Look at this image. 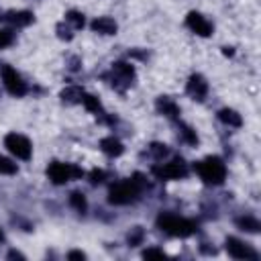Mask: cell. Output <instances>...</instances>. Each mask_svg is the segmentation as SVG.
<instances>
[{
	"instance_id": "6da1fadb",
	"label": "cell",
	"mask_w": 261,
	"mask_h": 261,
	"mask_svg": "<svg viewBox=\"0 0 261 261\" xmlns=\"http://www.w3.org/2000/svg\"><path fill=\"white\" fill-rule=\"evenodd\" d=\"M147 190V179L143 173H133L128 179H120L110 186L108 190V204L112 206H128L143 198V192Z\"/></svg>"
},
{
	"instance_id": "277c9868",
	"label": "cell",
	"mask_w": 261,
	"mask_h": 261,
	"mask_svg": "<svg viewBox=\"0 0 261 261\" xmlns=\"http://www.w3.org/2000/svg\"><path fill=\"white\" fill-rule=\"evenodd\" d=\"M102 80H106V84L110 88H114L118 94H124L128 88H133V84L137 80V71L128 61H114L110 71H106L102 75Z\"/></svg>"
},
{
	"instance_id": "cb8c5ba5",
	"label": "cell",
	"mask_w": 261,
	"mask_h": 261,
	"mask_svg": "<svg viewBox=\"0 0 261 261\" xmlns=\"http://www.w3.org/2000/svg\"><path fill=\"white\" fill-rule=\"evenodd\" d=\"M143 241H145V228L143 226H133L126 232V245L128 247H139V245H143Z\"/></svg>"
},
{
	"instance_id": "e0dca14e",
	"label": "cell",
	"mask_w": 261,
	"mask_h": 261,
	"mask_svg": "<svg viewBox=\"0 0 261 261\" xmlns=\"http://www.w3.org/2000/svg\"><path fill=\"white\" fill-rule=\"evenodd\" d=\"M216 118H218L222 124L230 126V128H241V126H243V116H241L237 110H232V108H220V110L216 112Z\"/></svg>"
},
{
	"instance_id": "5b68a950",
	"label": "cell",
	"mask_w": 261,
	"mask_h": 261,
	"mask_svg": "<svg viewBox=\"0 0 261 261\" xmlns=\"http://www.w3.org/2000/svg\"><path fill=\"white\" fill-rule=\"evenodd\" d=\"M45 175L47 179L53 184V186H65L67 181H73V179H82L84 177V169L75 163H65V161H51L45 169Z\"/></svg>"
},
{
	"instance_id": "1f68e13d",
	"label": "cell",
	"mask_w": 261,
	"mask_h": 261,
	"mask_svg": "<svg viewBox=\"0 0 261 261\" xmlns=\"http://www.w3.org/2000/svg\"><path fill=\"white\" fill-rule=\"evenodd\" d=\"M65 257H67V259H69V261H73V259H86V257H88V255H86V253H84V251H69V253H67V255H65Z\"/></svg>"
},
{
	"instance_id": "9a60e30c",
	"label": "cell",
	"mask_w": 261,
	"mask_h": 261,
	"mask_svg": "<svg viewBox=\"0 0 261 261\" xmlns=\"http://www.w3.org/2000/svg\"><path fill=\"white\" fill-rule=\"evenodd\" d=\"M90 29L98 35H116L118 31V24L114 18L110 16H96L92 22H90Z\"/></svg>"
},
{
	"instance_id": "44dd1931",
	"label": "cell",
	"mask_w": 261,
	"mask_h": 261,
	"mask_svg": "<svg viewBox=\"0 0 261 261\" xmlns=\"http://www.w3.org/2000/svg\"><path fill=\"white\" fill-rule=\"evenodd\" d=\"M67 202H69V206L77 212V214H86L88 212V200H86V196L82 194V192H77V190H73L71 194H69V198H67Z\"/></svg>"
},
{
	"instance_id": "8fae6325",
	"label": "cell",
	"mask_w": 261,
	"mask_h": 261,
	"mask_svg": "<svg viewBox=\"0 0 261 261\" xmlns=\"http://www.w3.org/2000/svg\"><path fill=\"white\" fill-rule=\"evenodd\" d=\"M186 94L196 100V102H204L208 96V82L202 73H192L186 82Z\"/></svg>"
},
{
	"instance_id": "603a6c76",
	"label": "cell",
	"mask_w": 261,
	"mask_h": 261,
	"mask_svg": "<svg viewBox=\"0 0 261 261\" xmlns=\"http://www.w3.org/2000/svg\"><path fill=\"white\" fill-rule=\"evenodd\" d=\"M63 20H65L73 31H80V29H84V27H86V16H84L80 10H67Z\"/></svg>"
},
{
	"instance_id": "9c48e42d",
	"label": "cell",
	"mask_w": 261,
	"mask_h": 261,
	"mask_svg": "<svg viewBox=\"0 0 261 261\" xmlns=\"http://www.w3.org/2000/svg\"><path fill=\"white\" fill-rule=\"evenodd\" d=\"M224 249L228 253V257L237 259V261H257L259 253L253 249V245L237 239V237H226L224 239Z\"/></svg>"
},
{
	"instance_id": "ba28073f",
	"label": "cell",
	"mask_w": 261,
	"mask_h": 261,
	"mask_svg": "<svg viewBox=\"0 0 261 261\" xmlns=\"http://www.w3.org/2000/svg\"><path fill=\"white\" fill-rule=\"evenodd\" d=\"M4 147L8 149L10 155H14L20 161H29L33 155V143L29 137L20 135V133H8L4 137Z\"/></svg>"
},
{
	"instance_id": "5bb4252c",
	"label": "cell",
	"mask_w": 261,
	"mask_h": 261,
	"mask_svg": "<svg viewBox=\"0 0 261 261\" xmlns=\"http://www.w3.org/2000/svg\"><path fill=\"white\" fill-rule=\"evenodd\" d=\"M100 151H102L106 157L114 159V157H120V155L124 153V145L120 143V139H116L114 135H110V137L100 139Z\"/></svg>"
},
{
	"instance_id": "f546056e",
	"label": "cell",
	"mask_w": 261,
	"mask_h": 261,
	"mask_svg": "<svg viewBox=\"0 0 261 261\" xmlns=\"http://www.w3.org/2000/svg\"><path fill=\"white\" fill-rule=\"evenodd\" d=\"M67 69H69V71H80V69H82V59L75 57V55L69 57V59H67Z\"/></svg>"
},
{
	"instance_id": "52a82bcc",
	"label": "cell",
	"mask_w": 261,
	"mask_h": 261,
	"mask_svg": "<svg viewBox=\"0 0 261 261\" xmlns=\"http://www.w3.org/2000/svg\"><path fill=\"white\" fill-rule=\"evenodd\" d=\"M0 77H2V84H4L6 92H8L10 96H14V98H22V96H27V94L31 92L29 84L22 80V75H20L12 65H2Z\"/></svg>"
},
{
	"instance_id": "4316f807",
	"label": "cell",
	"mask_w": 261,
	"mask_h": 261,
	"mask_svg": "<svg viewBox=\"0 0 261 261\" xmlns=\"http://www.w3.org/2000/svg\"><path fill=\"white\" fill-rule=\"evenodd\" d=\"M106 177H108V173H106L104 169H98V167H94V169L88 173V181H90V186H100V184H104Z\"/></svg>"
},
{
	"instance_id": "4fadbf2b",
	"label": "cell",
	"mask_w": 261,
	"mask_h": 261,
	"mask_svg": "<svg viewBox=\"0 0 261 261\" xmlns=\"http://www.w3.org/2000/svg\"><path fill=\"white\" fill-rule=\"evenodd\" d=\"M155 110H157L161 116H165V118H169V120H173V122H177V120L181 118V110H179L177 102H175L173 98H169V96H157V100H155Z\"/></svg>"
},
{
	"instance_id": "7402d4cb",
	"label": "cell",
	"mask_w": 261,
	"mask_h": 261,
	"mask_svg": "<svg viewBox=\"0 0 261 261\" xmlns=\"http://www.w3.org/2000/svg\"><path fill=\"white\" fill-rule=\"evenodd\" d=\"M147 153L151 155V159H155V161H163L165 157H169V147L165 145V143H149L147 145Z\"/></svg>"
},
{
	"instance_id": "d4e9b609",
	"label": "cell",
	"mask_w": 261,
	"mask_h": 261,
	"mask_svg": "<svg viewBox=\"0 0 261 261\" xmlns=\"http://www.w3.org/2000/svg\"><path fill=\"white\" fill-rule=\"evenodd\" d=\"M16 171H18V165H16L12 159L0 155V173H2V175H14Z\"/></svg>"
},
{
	"instance_id": "83f0119b",
	"label": "cell",
	"mask_w": 261,
	"mask_h": 261,
	"mask_svg": "<svg viewBox=\"0 0 261 261\" xmlns=\"http://www.w3.org/2000/svg\"><path fill=\"white\" fill-rule=\"evenodd\" d=\"M14 43V33L12 29H0V49H6Z\"/></svg>"
},
{
	"instance_id": "3957f363",
	"label": "cell",
	"mask_w": 261,
	"mask_h": 261,
	"mask_svg": "<svg viewBox=\"0 0 261 261\" xmlns=\"http://www.w3.org/2000/svg\"><path fill=\"white\" fill-rule=\"evenodd\" d=\"M192 169L198 173V177L206 186H222L226 179V163L218 155H208L192 165Z\"/></svg>"
},
{
	"instance_id": "2e32d148",
	"label": "cell",
	"mask_w": 261,
	"mask_h": 261,
	"mask_svg": "<svg viewBox=\"0 0 261 261\" xmlns=\"http://www.w3.org/2000/svg\"><path fill=\"white\" fill-rule=\"evenodd\" d=\"M88 112H92L98 120H102L104 118V114H106V110L102 108V102L94 96V94H88V92H84V96H82V102H80Z\"/></svg>"
},
{
	"instance_id": "8992f818",
	"label": "cell",
	"mask_w": 261,
	"mask_h": 261,
	"mask_svg": "<svg viewBox=\"0 0 261 261\" xmlns=\"http://www.w3.org/2000/svg\"><path fill=\"white\" fill-rule=\"evenodd\" d=\"M151 173L161 181H165V179H186L190 175V165L181 157H173L169 161H159V165H153Z\"/></svg>"
},
{
	"instance_id": "7a4b0ae2",
	"label": "cell",
	"mask_w": 261,
	"mask_h": 261,
	"mask_svg": "<svg viewBox=\"0 0 261 261\" xmlns=\"http://www.w3.org/2000/svg\"><path fill=\"white\" fill-rule=\"evenodd\" d=\"M155 226L161 232L175 237V239H188V237L196 234V230H198V222L194 218H186V216H179L173 212H159L155 218Z\"/></svg>"
},
{
	"instance_id": "30bf717a",
	"label": "cell",
	"mask_w": 261,
	"mask_h": 261,
	"mask_svg": "<svg viewBox=\"0 0 261 261\" xmlns=\"http://www.w3.org/2000/svg\"><path fill=\"white\" fill-rule=\"evenodd\" d=\"M186 27L194 33V35H198V37H210L212 33H214V24L204 16V14H200V12H196V10H190L188 14H186Z\"/></svg>"
},
{
	"instance_id": "e575fe53",
	"label": "cell",
	"mask_w": 261,
	"mask_h": 261,
	"mask_svg": "<svg viewBox=\"0 0 261 261\" xmlns=\"http://www.w3.org/2000/svg\"><path fill=\"white\" fill-rule=\"evenodd\" d=\"M4 241H6V234H4V230L0 228V243H4Z\"/></svg>"
},
{
	"instance_id": "ac0fdd59",
	"label": "cell",
	"mask_w": 261,
	"mask_h": 261,
	"mask_svg": "<svg viewBox=\"0 0 261 261\" xmlns=\"http://www.w3.org/2000/svg\"><path fill=\"white\" fill-rule=\"evenodd\" d=\"M177 139H179L181 143L190 145V147H196V145L200 143V139H198V133L194 130V126H190V124L181 122V118L177 120Z\"/></svg>"
},
{
	"instance_id": "d6986e66",
	"label": "cell",
	"mask_w": 261,
	"mask_h": 261,
	"mask_svg": "<svg viewBox=\"0 0 261 261\" xmlns=\"http://www.w3.org/2000/svg\"><path fill=\"white\" fill-rule=\"evenodd\" d=\"M234 226L239 230H245V232H251V234H257L261 230V222L251 216V214H243V216H237L234 218Z\"/></svg>"
},
{
	"instance_id": "d6a6232c",
	"label": "cell",
	"mask_w": 261,
	"mask_h": 261,
	"mask_svg": "<svg viewBox=\"0 0 261 261\" xmlns=\"http://www.w3.org/2000/svg\"><path fill=\"white\" fill-rule=\"evenodd\" d=\"M200 251L204 253V255H216L218 251H216V247H206V243H202L200 245Z\"/></svg>"
},
{
	"instance_id": "ffe728a7",
	"label": "cell",
	"mask_w": 261,
	"mask_h": 261,
	"mask_svg": "<svg viewBox=\"0 0 261 261\" xmlns=\"http://www.w3.org/2000/svg\"><path fill=\"white\" fill-rule=\"evenodd\" d=\"M82 96H84V90H82L80 86H67V88H63L61 94H59L61 102L67 104V106L80 104V102H82Z\"/></svg>"
},
{
	"instance_id": "836d02e7",
	"label": "cell",
	"mask_w": 261,
	"mask_h": 261,
	"mask_svg": "<svg viewBox=\"0 0 261 261\" xmlns=\"http://www.w3.org/2000/svg\"><path fill=\"white\" fill-rule=\"evenodd\" d=\"M222 53H224L226 57H232V55H234V49H232V47H222Z\"/></svg>"
},
{
	"instance_id": "f1b7e54d",
	"label": "cell",
	"mask_w": 261,
	"mask_h": 261,
	"mask_svg": "<svg viewBox=\"0 0 261 261\" xmlns=\"http://www.w3.org/2000/svg\"><path fill=\"white\" fill-rule=\"evenodd\" d=\"M167 253L163 251V249H159V247H151V249H145L143 251V257L145 259H151V257H165Z\"/></svg>"
},
{
	"instance_id": "484cf974",
	"label": "cell",
	"mask_w": 261,
	"mask_h": 261,
	"mask_svg": "<svg viewBox=\"0 0 261 261\" xmlns=\"http://www.w3.org/2000/svg\"><path fill=\"white\" fill-rule=\"evenodd\" d=\"M55 33H57V37L61 39V41H71L73 39V29L65 22V20H61V22H57V27H55Z\"/></svg>"
},
{
	"instance_id": "7c38bea8",
	"label": "cell",
	"mask_w": 261,
	"mask_h": 261,
	"mask_svg": "<svg viewBox=\"0 0 261 261\" xmlns=\"http://www.w3.org/2000/svg\"><path fill=\"white\" fill-rule=\"evenodd\" d=\"M0 22H6V24L16 27V29H22V27H29V24L35 22V14L31 10H8V12L0 14Z\"/></svg>"
},
{
	"instance_id": "4dcf8cb0",
	"label": "cell",
	"mask_w": 261,
	"mask_h": 261,
	"mask_svg": "<svg viewBox=\"0 0 261 261\" xmlns=\"http://www.w3.org/2000/svg\"><path fill=\"white\" fill-rule=\"evenodd\" d=\"M6 259H20V261H24L27 257H24V253H20V251H16V249H10L8 253H6Z\"/></svg>"
}]
</instances>
